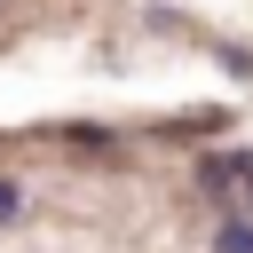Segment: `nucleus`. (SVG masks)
I'll list each match as a JSON object with an SVG mask.
<instances>
[{
  "label": "nucleus",
  "instance_id": "obj_1",
  "mask_svg": "<svg viewBox=\"0 0 253 253\" xmlns=\"http://www.w3.org/2000/svg\"><path fill=\"white\" fill-rule=\"evenodd\" d=\"M213 253H253V221H237V213H229V221L213 229Z\"/></svg>",
  "mask_w": 253,
  "mask_h": 253
},
{
  "label": "nucleus",
  "instance_id": "obj_2",
  "mask_svg": "<svg viewBox=\"0 0 253 253\" xmlns=\"http://www.w3.org/2000/svg\"><path fill=\"white\" fill-rule=\"evenodd\" d=\"M221 166H229V182H237V190H245V206H253V150H229Z\"/></svg>",
  "mask_w": 253,
  "mask_h": 253
},
{
  "label": "nucleus",
  "instance_id": "obj_3",
  "mask_svg": "<svg viewBox=\"0 0 253 253\" xmlns=\"http://www.w3.org/2000/svg\"><path fill=\"white\" fill-rule=\"evenodd\" d=\"M16 206H24V198H16V182H0V221H8Z\"/></svg>",
  "mask_w": 253,
  "mask_h": 253
}]
</instances>
